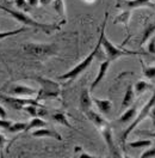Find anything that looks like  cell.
I'll list each match as a JSON object with an SVG mask.
<instances>
[{
	"label": "cell",
	"instance_id": "cell-5",
	"mask_svg": "<svg viewBox=\"0 0 155 158\" xmlns=\"http://www.w3.org/2000/svg\"><path fill=\"white\" fill-rule=\"evenodd\" d=\"M37 81L41 85V90H39L37 97H36L38 102L42 99L58 98L60 96V85L58 83L47 78H37Z\"/></svg>",
	"mask_w": 155,
	"mask_h": 158
},
{
	"label": "cell",
	"instance_id": "cell-10",
	"mask_svg": "<svg viewBox=\"0 0 155 158\" xmlns=\"http://www.w3.org/2000/svg\"><path fill=\"white\" fill-rule=\"evenodd\" d=\"M85 115L87 116L88 120H89V121H91V122H92L99 131L103 128V127H105L106 125H109L105 118H103L100 114H98V113H96V111H93L92 109L87 110V111L85 113Z\"/></svg>",
	"mask_w": 155,
	"mask_h": 158
},
{
	"label": "cell",
	"instance_id": "cell-18",
	"mask_svg": "<svg viewBox=\"0 0 155 158\" xmlns=\"http://www.w3.org/2000/svg\"><path fill=\"white\" fill-rule=\"evenodd\" d=\"M130 17H131V11L124 10L123 12H121L118 16L115 17V19H113V24H115V25H117V24H123L125 28H128Z\"/></svg>",
	"mask_w": 155,
	"mask_h": 158
},
{
	"label": "cell",
	"instance_id": "cell-7",
	"mask_svg": "<svg viewBox=\"0 0 155 158\" xmlns=\"http://www.w3.org/2000/svg\"><path fill=\"white\" fill-rule=\"evenodd\" d=\"M0 101H2L6 106L13 109H17V110L24 109L26 106H30V104L41 106L36 98H17V97H11V96L1 95V94H0Z\"/></svg>",
	"mask_w": 155,
	"mask_h": 158
},
{
	"label": "cell",
	"instance_id": "cell-35",
	"mask_svg": "<svg viewBox=\"0 0 155 158\" xmlns=\"http://www.w3.org/2000/svg\"><path fill=\"white\" fill-rule=\"evenodd\" d=\"M78 158H98V157H94V156H92V155H89V153H86V152H81Z\"/></svg>",
	"mask_w": 155,
	"mask_h": 158
},
{
	"label": "cell",
	"instance_id": "cell-23",
	"mask_svg": "<svg viewBox=\"0 0 155 158\" xmlns=\"http://www.w3.org/2000/svg\"><path fill=\"white\" fill-rule=\"evenodd\" d=\"M152 88L153 86L149 83H147L145 80H138L135 85H134V91H135V95H141V94L145 92V90L152 89Z\"/></svg>",
	"mask_w": 155,
	"mask_h": 158
},
{
	"label": "cell",
	"instance_id": "cell-27",
	"mask_svg": "<svg viewBox=\"0 0 155 158\" xmlns=\"http://www.w3.org/2000/svg\"><path fill=\"white\" fill-rule=\"evenodd\" d=\"M17 9L22 12H29L31 10V5L28 2V0H13Z\"/></svg>",
	"mask_w": 155,
	"mask_h": 158
},
{
	"label": "cell",
	"instance_id": "cell-24",
	"mask_svg": "<svg viewBox=\"0 0 155 158\" xmlns=\"http://www.w3.org/2000/svg\"><path fill=\"white\" fill-rule=\"evenodd\" d=\"M28 30H29V27H20L18 29L10 30V31H2V32H0V40H5L7 39V37H11V36L18 35L20 32H25Z\"/></svg>",
	"mask_w": 155,
	"mask_h": 158
},
{
	"label": "cell",
	"instance_id": "cell-17",
	"mask_svg": "<svg viewBox=\"0 0 155 158\" xmlns=\"http://www.w3.org/2000/svg\"><path fill=\"white\" fill-rule=\"evenodd\" d=\"M134 98H135V91H134V86L133 85H129L126 88L125 95L123 97V101H122V108L126 109L129 107L133 106L134 103Z\"/></svg>",
	"mask_w": 155,
	"mask_h": 158
},
{
	"label": "cell",
	"instance_id": "cell-19",
	"mask_svg": "<svg viewBox=\"0 0 155 158\" xmlns=\"http://www.w3.org/2000/svg\"><path fill=\"white\" fill-rule=\"evenodd\" d=\"M152 144H153L152 139H141V140L128 143V146H130L131 148H147L152 146Z\"/></svg>",
	"mask_w": 155,
	"mask_h": 158
},
{
	"label": "cell",
	"instance_id": "cell-34",
	"mask_svg": "<svg viewBox=\"0 0 155 158\" xmlns=\"http://www.w3.org/2000/svg\"><path fill=\"white\" fill-rule=\"evenodd\" d=\"M5 144H6V138H5V135L2 133H0V150H2L5 148Z\"/></svg>",
	"mask_w": 155,
	"mask_h": 158
},
{
	"label": "cell",
	"instance_id": "cell-30",
	"mask_svg": "<svg viewBox=\"0 0 155 158\" xmlns=\"http://www.w3.org/2000/svg\"><path fill=\"white\" fill-rule=\"evenodd\" d=\"M12 121L10 120H5V118H0V128L2 129H9L12 126Z\"/></svg>",
	"mask_w": 155,
	"mask_h": 158
},
{
	"label": "cell",
	"instance_id": "cell-41",
	"mask_svg": "<svg viewBox=\"0 0 155 158\" xmlns=\"http://www.w3.org/2000/svg\"><path fill=\"white\" fill-rule=\"evenodd\" d=\"M119 158H133V157H130V156H121Z\"/></svg>",
	"mask_w": 155,
	"mask_h": 158
},
{
	"label": "cell",
	"instance_id": "cell-29",
	"mask_svg": "<svg viewBox=\"0 0 155 158\" xmlns=\"http://www.w3.org/2000/svg\"><path fill=\"white\" fill-rule=\"evenodd\" d=\"M138 158H155V148H150L145 150Z\"/></svg>",
	"mask_w": 155,
	"mask_h": 158
},
{
	"label": "cell",
	"instance_id": "cell-36",
	"mask_svg": "<svg viewBox=\"0 0 155 158\" xmlns=\"http://www.w3.org/2000/svg\"><path fill=\"white\" fill-rule=\"evenodd\" d=\"M148 118H152V120H153V123L155 125V106L150 109V111H149V116H148Z\"/></svg>",
	"mask_w": 155,
	"mask_h": 158
},
{
	"label": "cell",
	"instance_id": "cell-14",
	"mask_svg": "<svg viewBox=\"0 0 155 158\" xmlns=\"http://www.w3.org/2000/svg\"><path fill=\"white\" fill-rule=\"evenodd\" d=\"M137 108H138V102H136L135 104H133L129 109H126L125 111L119 116L118 122L121 123H126V122H133L135 120L136 115H137Z\"/></svg>",
	"mask_w": 155,
	"mask_h": 158
},
{
	"label": "cell",
	"instance_id": "cell-32",
	"mask_svg": "<svg viewBox=\"0 0 155 158\" xmlns=\"http://www.w3.org/2000/svg\"><path fill=\"white\" fill-rule=\"evenodd\" d=\"M137 135H143V137H149V138L155 139V132H145V131H136Z\"/></svg>",
	"mask_w": 155,
	"mask_h": 158
},
{
	"label": "cell",
	"instance_id": "cell-1",
	"mask_svg": "<svg viewBox=\"0 0 155 158\" xmlns=\"http://www.w3.org/2000/svg\"><path fill=\"white\" fill-rule=\"evenodd\" d=\"M107 12L105 13V18L103 22V25H101V31H100V37H101V47L105 52V55H106V59L110 61H113L117 60L122 56H128V55H145V53L143 52H136V50H128V49H122V48H118L115 44H112L109 40L105 37V27H106V22H107Z\"/></svg>",
	"mask_w": 155,
	"mask_h": 158
},
{
	"label": "cell",
	"instance_id": "cell-15",
	"mask_svg": "<svg viewBox=\"0 0 155 158\" xmlns=\"http://www.w3.org/2000/svg\"><path fill=\"white\" fill-rule=\"evenodd\" d=\"M11 94L18 95V96H32L37 94V90L32 89L30 86H25V85H16L12 88Z\"/></svg>",
	"mask_w": 155,
	"mask_h": 158
},
{
	"label": "cell",
	"instance_id": "cell-4",
	"mask_svg": "<svg viewBox=\"0 0 155 158\" xmlns=\"http://www.w3.org/2000/svg\"><path fill=\"white\" fill-rule=\"evenodd\" d=\"M155 106V91L154 94H153V96L149 98V101L147 102V104H145L143 107H142V109H141V111L136 115L135 120L128 126V128L122 133V143H123V145H125V140L126 138L130 135V133H133L134 131H135V128L143 121V120H145V118L149 116V111H150V109L153 108Z\"/></svg>",
	"mask_w": 155,
	"mask_h": 158
},
{
	"label": "cell",
	"instance_id": "cell-9",
	"mask_svg": "<svg viewBox=\"0 0 155 158\" xmlns=\"http://www.w3.org/2000/svg\"><path fill=\"white\" fill-rule=\"evenodd\" d=\"M116 7L118 9H124V10H133L138 7H154L155 4L152 2V0H125V1H119Z\"/></svg>",
	"mask_w": 155,
	"mask_h": 158
},
{
	"label": "cell",
	"instance_id": "cell-42",
	"mask_svg": "<svg viewBox=\"0 0 155 158\" xmlns=\"http://www.w3.org/2000/svg\"><path fill=\"white\" fill-rule=\"evenodd\" d=\"M73 158H78V156H77V155H75V156H74V157H73Z\"/></svg>",
	"mask_w": 155,
	"mask_h": 158
},
{
	"label": "cell",
	"instance_id": "cell-21",
	"mask_svg": "<svg viewBox=\"0 0 155 158\" xmlns=\"http://www.w3.org/2000/svg\"><path fill=\"white\" fill-rule=\"evenodd\" d=\"M47 126V121H44L43 118H34L31 121H30L29 123H28V127H26V129H25V132H29V131H31V129L34 128H44Z\"/></svg>",
	"mask_w": 155,
	"mask_h": 158
},
{
	"label": "cell",
	"instance_id": "cell-12",
	"mask_svg": "<svg viewBox=\"0 0 155 158\" xmlns=\"http://www.w3.org/2000/svg\"><path fill=\"white\" fill-rule=\"evenodd\" d=\"M92 103H93V98L91 97V94L87 89H82L81 94H80V97H79V106L80 109L86 113L87 110L91 109L92 107Z\"/></svg>",
	"mask_w": 155,
	"mask_h": 158
},
{
	"label": "cell",
	"instance_id": "cell-33",
	"mask_svg": "<svg viewBox=\"0 0 155 158\" xmlns=\"http://www.w3.org/2000/svg\"><path fill=\"white\" fill-rule=\"evenodd\" d=\"M11 5H12V1H11V0H0V9H1V10L5 9V7L11 9L10 7Z\"/></svg>",
	"mask_w": 155,
	"mask_h": 158
},
{
	"label": "cell",
	"instance_id": "cell-25",
	"mask_svg": "<svg viewBox=\"0 0 155 158\" xmlns=\"http://www.w3.org/2000/svg\"><path fill=\"white\" fill-rule=\"evenodd\" d=\"M28 127V123L26 122H14L12 123L10 128L7 129L11 133H18V132H25V129Z\"/></svg>",
	"mask_w": 155,
	"mask_h": 158
},
{
	"label": "cell",
	"instance_id": "cell-20",
	"mask_svg": "<svg viewBox=\"0 0 155 158\" xmlns=\"http://www.w3.org/2000/svg\"><path fill=\"white\" fill-rule=\"evenodd\" d=\"M51 118H53V120H54L55 122H58L60 125H62V126H65V127H67V128H73L72 125H70L69 121H68L67 116H66L63 113H60V111L54 113V114L51 115Z\"/></svg>",
	"mask_w": 155,
	"mask_h": 158
},
{
	"label": "cell",
	"instance_id": "cell-28",
	"mask_svg": "<svg viewBox=\"0 0 155 158\" xmlns=\"http://www.w3.org/2000/svg\"><path fill=\"white\" fill-rule=\"evenodd\" d=\"M143 76L150 80L155 79V66H149V67L143 66Z\"/></svg>",
	"mask_w": 155,
	"mask_h": 158
},
{
	"label": "cell",
	"instance_id": "cell-31",
	"mask_svg": "<svg viewBox=\"0 0 155 158\" xmlns=\"http://www.w3.org/2000/svg\"><path fill=\"white\" fill-rule=\"evenodd\" d=\"M148 52L150 53V54H153L155 55V36H153L150 41L148 42Z\"/></svg>",
	"mask_w": 155,
	"mask_h": 158
},
{
	"label": "cell",
	"instance_id": "cell-40",
	"mask_svg": "<svg viewBox=\"0 0 155 158\" xmlns=\"http://www.w3.org/2000/svg\"><path fill=\"white\" fill-rule=\"evenodd\" d=\"M85 1H86V2H88V4H92L94 0H85Z\"/></svg>",
	"mask_w": 155,
	"mask_h": 158
},
{
	"label": "cell",
	"instance_id": "cell-11",
	"mask_svg": "<svg viewBox=\"0 0 155 158\" xmlns=\"http://www.w3.org/2000/svg\"><path fill=\"white\" fill-rule=\"evenodd\" d=\"M111 62H112V61H110V60L106 59L105 61H103V62L100 64V66H99V72H98L96 79L93 80V83L91 84L89 91H93V90L98 86V84L103 80V78H104V77H105V74H106L107 69H109V67H110V65H111Z\"/></svg>",
	"mask_w": 155,
	"mask_h": 158
},
{
	"label": "cell",
	"instance_id": "cell-8",
	"mask_svg": "<svg viewBox=\"0 0 155 158\" xmlns=\"http://www.w3.org/2000/svg\"><path fill=\"white\" fill-rule=\"evenodd\" d=\"M100 133H101L103 138L105 140V143H106L107 148H109L110 155L112 156V158L121 157V153H119V151H118V148H117L115 141H113V137H112V132H111L110 125H106L105 127H103V128L100 129Z\"/></svg>",
	"mask_w": 155,
	"mask_h": 158
},
{
	"label": "cell",
	"instance_id": "cell-6",
	"mask_svg": "<svg viewBox=\"0 0 155 158\" xmlns=\"http://www.w3.org/2000/svg\"><path fill=\"white\" fill-rule=\"evenodd\" d=\"M23 49L25 53L31 54L37 58H43V56H50L56 54V48L55 46H48V44H36V43H26L23 46Z\"/></svg>",
	"mask_w": 155,
	"mask_h": 158
},
{
	"label": "cell",
	"instance_id": "cell-3",
	"mask_svg": "<svg viewBox=\"0 0 155 158\" xmlns=\"http://www.w3.org/2000/svg\"><path fill=\"white\" fill-rule=\"evenodd\" d=\"M100 48H101V37H99V41H98V43L96 44L94 49L92 50L85 59L82 60L80 64H78L75 67H73L72 69H69L68 72H66L65 74L58 76V79H61V80H74V79H77L84 71H86V69L91 66L92 61L94 60L96 55L99 53V49H100Z\"/></svg>",
	"mask_w": 155,
	"mask_h": 158
},
{
	"label": "cell",
	"instance_id": "cell-26",
	"mask_svg": "<svg viewBox=\"0 0 155 158\" xmlns=\"http://www.w3.org/2000/svg\"><path fill=\"white\" fill-rule=\"evenodd\" d=\"M54 10L58 12L61 17H65L66 15V5L63 0H54Z\"/></svg>",
	"mask_w": 155,
	"mask_h": 158
},
{
	"label": "cell",
	"instance_id": "cell-22",
	"mask_svg": "<svg viewBox=\"0 0 155 158\" xmlns=\"http://www.w3.org/2000/svg\"><path fill=\"white\" fill-rule=\"evenodd\" d=\"M154 32H155V23H149L145 27V31H143V35H142V39H141V46H143L145 42H148V40L150 39V36Z\"/></svg>",
	"mask_w": 155,
	"mask_h": 158
},
{
	"label": "cell",
	"instance_id": "cell-37",
	"mask_svg": "<svg viewBox=\"0 0 155 158\" xmlns=\"http://www.w3.org/2000/svg\"><path fill=\"white\" fill-rule=\"evenodd\" d=\"M28 2L31 5V7H34V6H37V5H38L39 0H28Z\"/></svg>",
	"mask_w": 155,
	"mask_h": 158
},
{
	"label": "cell",
	"instance_id": "cell-13",
	"mask_svg": "<svg viewBox=\"0 0 155 158\" xmlns=\"http://www.w3.org/2000/svg\"><path fill=\"white\" fill-rule=\"evenodd\" d=\"M31 135L35 137V138H44V137H47V138H54L56 139V140H60V141L62 140V137H61L60 133H58L54 129H48V128H39L37 131H34L31 133Z\"/></svg>",
	"mask_w": 155,
	"mask_h": 158
},
{
	"label": "cell",
	"instance_id": "cell-39",
	"mask_svg": "<svg viewBox=\"0 0 155 158\" xmlns=\"http://www.w3.org/2000/svg\"><path fill=\"white\" fill-rule=\"evenodd\" d=\"M51 1H54V0H39V4L41 5H48L49 2H51Z\"/></svg>",
	"mask_w": 155,
	"mask_h": 158
},
{
	"label": "cell",
	"instance_id": "cell-16",
	"mask_svg": "<svg viewBox=\"0 0 155 158\" xmlns=\"http://www.w3.org/2000/svg\"><path fill=\"white\" fill-rule=\"evenodd\" d=\"M93 103L97 106V108L99 109V111L101 114H106L109 115L111 113L112 109V103L110 99H100V98H93Z\"/></svg>",
	"mask_w": 155,
	"mask_h": 158
},
{
	"label": "cell",
	"instance_id": "cell-2",
	"mask_svg": "<svg viewBox=\"0 0 155 158\" xmlns=\"http://www.w3.org/2000/svg\"><path fill=\"white\" fill-rule=\"evenodd\" d=\"M2 11L7 12V13L11 15L14 19H17L18 22L23 23L25 27L42 30V31H44L47 35H49V34L53 32V31L60 30V28H61L60 25H56V24H44V23L37 22V20L32 19L31 17H29L28 15H25V12H22V11H16V10H12V9H7V7L2 9Z\"/></svg>",
	"mask_w": 155,
	"mask_h": 158
},
{
	"label": "cell",
	"instance_id": "cell-38",
	"mask_svg": "<svg viewBox=\"0 0 155 158\" xmlns=\"http://www.w3.org/2000/svg\"><path fill=\"white\" fill-rule=\"evenodd\" d=\"M0 118H6V111H5V109L2 108L1 106H0Z\"/></svg>",
	"mask_w": 155,
	"mask_h": 158
}]
</instances>
